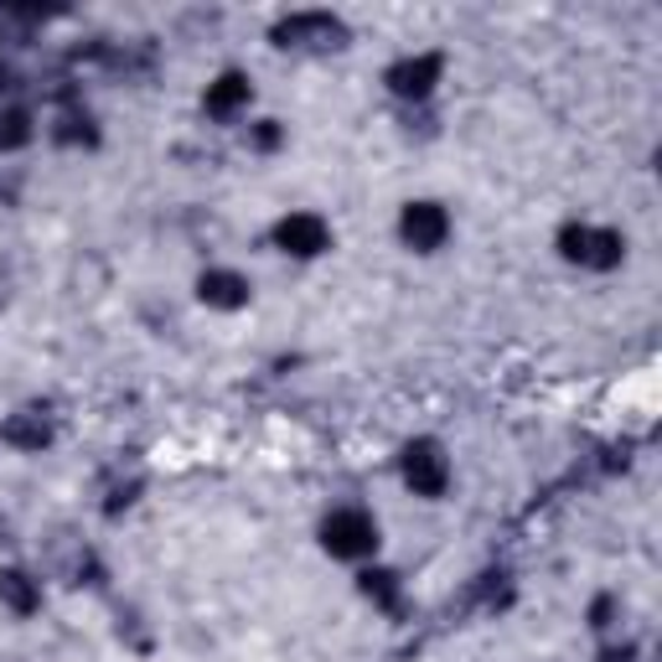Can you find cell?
<instances>
[{"label":"cell","instance_id":"1","mask_svg":"<svg viewBox=\"0 0 662 662\" xmlns=\"http://www.w3.org/2000/svg\"><path fill=\"white\" fill-rule=\"evenodd\" d=\"M321 543H327V554H337V559H362L378 549V523L362 508H342L321 523Z\"/></svg>","mask_w":662,"mask_h":662},{"label":"cell","instance_id":"2","mask_svg":"<svg viewBox=\"0 0 662 662\" xmlns=\"http://www.w3.org/2000/svg\"><path fill=\"white\" fill-rule=\"evenodd\" d=\"M559 249L570 264H585V270H616L621 264V239L611 228H590V223H570L559 233Z\"/></svg>","mask_w":662,"mask_h":662},{"label":"cell","instance_id":"3","mask_svg":"<svg viewBox=\"0 0 662 662\" xmlns=\"http://www.w3.org/2000/svg\"><path fill=\"white\" fill-rule=\"evenodd\" d=\"M274 243L295 259H311L331 243V228L321 223L317 212H290V218H280V228H274Z\"/></svg>","mask_w":662,"mask_h":662},{"label":"cell","instance_id":"4","mask_svg":"<svg viewBox=\"0 0 662 662\" xmlns=\"http://www.w3.org/2000/svg\"><path fill=\"white\" fill-rule=\"evenodd\" d=\"M404 482L414 487L420 496H440V492H445V455H440L430 440H420V445H409V451H404Z\"/></svg>","mask_w":662,"mask_h":662},{"label":"cell","instance_id":"5","mask_svg":"<svg viewBox=\"0 0 662 662\" xmlns=\"http://www.w3.org/2000/svg\"><path fill=\"white\" fill-rule=\"evenodd\" d=\"M404 239L420 249V254H430V249H440L445 243V233H451V223H445V212L435 208V202H409L404 208Z\"/></svg>","mask_w":662,"mask_h":662},{"label":"cell","instance_id":"6","mask_svg":"<svg viewBox=\"0 0 662 662\" xmlns=\"http://www.w3.org/2000/svg\"><path fill=\"white\" fill-rule=\"evenodd\" d=\"M389 83H393V93H399V99H424V93L440 83V58H435V52L404 58V62H399V68L389 73Z\"/></svg>","mask_w":662,"mask_h":662},{"label":"cell","instance_id":"7","mask_svg":"<svg viewBox=\"0 0 662 662\" xmlns=\"http://www.w3.org/2000/svg\"><path fill=\"white\" fill-rule=\"evenodd\" d=\"M197 295L208 305H218V311H239V305H249V280L233 270H208L197 280Z\"/></svg>","mask_w":662,"mask_h":662},{"label":"cell","instance_id":"8","mask_svg":"<svg viewBox=\"0 0 662 662\" xmlns=\"http://www.w3.org/2000/svg\"><path fill=\"white\" fill-rule=\"evenodd\" d=\"M243 104H249V78H243V73H223L208 89V114H218V120L239 114Z\"/></svg>","mask_w":662,"mask_h":662},{"label":"cell","instance_id":"9","mask_svg":"<svg viewBox=\"0 0 662 662\" xmlns=\"http://www.w3.org/2000/svg\"><path fill=\"white\" fill-rule=\"evenodd\" d=\"M342 27L331 21V16H290L285 27H280V42H337Z\"/></svg>","mask_w":662,"mask_h":662},{"label":"cell","instance_id":"10","mask_svg":"<svg viewBox=\"0 0 662 662\" xmlns=\"http://www.w3.org/2000/svg\"><path fill=\"white\" fill-rule=\"evenodd\" d=\"M0 601L11 605V611H21V616H31V611L42 605V590L31 585L21 570H6V574H0Z\"/></svg>","mask_w":662,"mask_h":662},{"label":"cell","instance_id":"11","mask_svg":"<svg viewBox=\"0 0 662 662\" xmlns=\"http://www.w3.org/2000/svg\"><path fill=\"white\" fill-rule=\"evenodd\" d=\"M6 440H11V445H21V451H42L47 440H52V430H47L42 414H21V420L6 424Z\"/></svg>","mask_w":662,"mask_h":662},{"label":"cell","instance_id":"12","mask_svg":"<svg viewBox=\"0 0 662 662\" xmlns=\"http://www.w3.org/2000/svg\"><path fill=\"white\" fill-rule=\"evenodd\" d=\"M362 595H368V601L389 605L393 601V574H362Z\"/></svg>","mask_w":662,"mask_h":662},{"label":"cell","instance_id":"13","mask_svg":"<svg viewBox=\"0 0 662 662\" xmlns=\"http://www.w3.org/2000/svg\"><path fill=\"white\" fill-rule=\"evenodd\" d=\"M27 140V114H6V130H0V146H21Z\"/></svg>","mask_w":662,"mask_h":662}]
</instances>
